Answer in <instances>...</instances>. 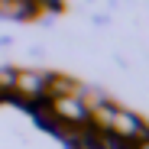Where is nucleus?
<instances>
[{"label":"nucleus","instance_id":"39448f33","mask_svg":"<svg viewBox=\"0 0 149 149\" xmlns=\"http://www.w3.org/2000/svg\"><path fill=\"white\" fill-rule=\"evenodd\" d=\"M136 143V149H149V136H143V139H133Z\"/></svg>","mask_w":149,"mask_h":149},{"label":"nucleus","instance_id":"7ed1b4c3","mask_svg":"<svg viewBox=\"0 0 149 149\" xmlns=\"http://www.w3.org/2000/svg\"><path fill=\"white\" fill-rule=\"evenodd\" d=\"M13 91L26 94V97L45 94V74H39V71H16L13 74Z\"/></svg>","mask_w":149,"mask_h":149},{"label":"nucleus","instance_id":"f03ea898","mask_svg":"<svg viewBox=\"0 0 149 149\" xmlns=\"http://www.w3.org/2000/svg\"><path fill=\"white\" fill-rule=\"evenodd\" d=\"M107 130L113 133V136H120V139H143V136H149V130L143 127V123L130 113V110H120V107H113V113H110V123H107Z\"/></svg>","mask_w":149,"mask_h":149},{"label":"nucleus","instance_id":"423d86ee","mask_svg":"<svg viewBox=\"0 0 149 149\" xmlns=\"http://www.w3.org/2000/svg\"><path fill=\"white\" fill-rule=\"evenodd\" d=\"M36 3H39V7H58L62 0H36Z\"/></svg>","mask_w":149,"mask_h":149},{"label":"nucleus","instance_id":"20e7f679","mask_svg":"<svg viewBox=\"0 0 149 149\" xmlns=\"http://www.w3.org/2000/svg\"><path fill=\"white\" fill-rule=\"evenodd\" d=\"M45 91H52V97H65V94H74L78 97L81 88L71 84L68 78H62V74H45Z\"/></svg>","mask_w":149,"mask_h":149},{"label":"nucleus","instance_id":"f257e3e1","mask_svg":"<svg viewBox=\"0 0 149 149\" xmlns=\"http://www.w3.org/2000/svg\"><path fill=\"white\" fill-rule=\"evenodd\" d=\"M49 113H52L55 120H62V123H88V120H91L88 110H84V104H81L74 94L52 97V101H49Z\"/></svg>","mask_w":149,"mask_h":149}]
</instances>
